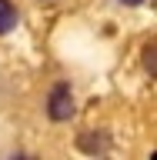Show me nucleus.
<instances>
[{
	"mask_svg": "<svg viewBox=\"0 0 157 160\" xmlns=\"http://www.w3.org/2000/svg\"><path fill=\"white\" fill-rule=\"evenodd\" d=\"M74 93H70L67 83H57V87L50 90V100H47V113L54 120H70L74 117Z\"/></svg>",
	"mask_w": 157,
	"mask_h": 160,
	"instance_id": "nucleus-1",
	"label": "nucleus"
},
{
	"mask_svg": "<svg viewBox=\"0 0 157 160\" xmlns=\"http://www.w3.org/2000/svg\"><path fill=\"white\" fill-rule=\"evenodd\" d=\"M13 23H17V10H13V3H10V0H0V33L13 30Z\"/></svg>",
	"mask_w": 157,
	"mask_h": 160,
	"instance_id": "nucleus-2",
	"label": "nucleus"
}]
</instances>
